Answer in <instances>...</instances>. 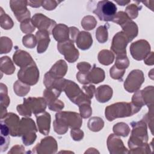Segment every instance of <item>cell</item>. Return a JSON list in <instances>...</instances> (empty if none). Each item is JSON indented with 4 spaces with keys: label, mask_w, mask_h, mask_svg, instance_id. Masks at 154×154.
<instances>
[{
    "label": "cell",
    "mask_w": 154,
    "mask_h": 154,
    "mask_svg": "<svg viewBox=\"0 0 154 154\" xmlns=\"http://www.w3.org/2000/svg\"><path fill=\"white\" fill-rule=\"evenodd\" d=\"M131 125L132 130L128 141V146L130 149L128 153H129L140 150L148 145V134L146 122L141 120L138 122H132Z\"/></svg>",
    "instance_id": "cell-1"
},
{
    "label": "cell",
    "mask_w": 154,
    "mask_h": 154,
    "mask_svg": "<svg viewBox=\"0 0 154 154\" xmlns=\"http://www.w3.org/2000/svg\"><path fill=\"white\" fill-rule=\"evenodd\" d=\"M141 109L131 102H117L106 107L105 115L106 119L111 122L117 118L132 116Z\"/></svg>",
    "instance_id": "cell-2"
},
{
    "label": "cell",
    "mask_w": 154,
    "mask_h": 154,
    "mask_svg": "<svg viewBox=\"0 0 154 154\" xmlns=\"http://www.w3.org/2000/svg\"><path fill=\"white\" fill-rule=\"evenodd\" d=\"M63 91L71 102L78 106L83 103L91 104V99L79 88V85L72 81L66 80Z\"/></svg>",
    "instance_id": "cell-3"
},
{
    "label": "cell",
    "mask_w": 154,
    "mask_h": 154,
    "mask_svg": "<svg viewBox=\"0 0 154 154\" xmlns=\"http://www.w3.org/2000/svg\"><path fill=\"white\" fill-rule=\"evenodd\" d=\"M93 13L97 15L100 20L112 21L117 13V7L111 1H100L98 2Z\"/></svg>",
    "instance_id": "cell-4"
},
{
    "label": "cell",
    "mask_w": 154,
    "mask_h": 154,
    "mask_svg": "<svg viewBox=\"0 0 154 154\" xmlns=\"http://www.w3.org/2000/svg\"><path fill=\"white\" fill-rule=\"evenodd\" d=\"M17 78L18 79L27 85L36 84L39 79V70L35 62L21 67L17 72Z\"/></svg>",
    "instance_id": "cell-5"
},
{
    "label": "cell",
    "mask_w": 154,
    "mask_h": 154,
    "mask_svg": "<svg viewBox=\"0 0 154 154\" xmlns=\"http://www.w3.org/2000/svg\"><path fill=\"white\" fill-rule=\"evenodd\" d=\"M144 81L143 71L139 69L133 70L127 76L124 82V88L129 93L136 92L139 90Z\"/></svg>",
    "instance_id": "cell-6"
},
{
    "label": "cell",
    "mask_w": 154,
    "mask_h": 154,
    "mask_svg": "<svg viewBox=\"0 0 154 154\" xmlns=\"http://www.w3.org/2000/svg\"><path fill=\"white\" fill-rule=\"evenodd\" d=\"M55 119L60 120L71 129L80 128L82 123L81 115L72 111H59L55 114Z\"/></svg>",
    "instance_id": "cell-7"
},
{
    "label": "cell",
    "mask_w": 154,
    "mask_h": 154,
    "mask_svg": "<svg viewBox=\"0 0 154 154\" xmlns=\"http://www.w3.org/2000/svg\"><path fill=\"white\" fill-rule=\"evenodd\" d=\"M61 91L55 89H48L46 88L43 91V97L45 98L46 104L49 109L54 111H60L64 107V103L58 100Z\"/></svg>",
    "instance_id": "cell-8"
},
{
    "label": "cell",
    "mask_w": 154,
    "mask_h": 154,
    "mask_svg": "<svg viewBox=\"0 0 154 154\" xmlns=\"http://www.w3.org/2000/svg\"><path fill=\"white\" fill-rule=\"evenodd\" d=\"M57 49L61 54L64 55V58L69 63H74L79 58V51L75 47L74 42L70 40L58 43Z\"/></svg>",
    "instance_id": "cell-9"
},
{
    "label": "cell",
    "mask_w": 154,
    "mask_h": 154,
    "mask_svg": "<svg viewBox=\"0 0 154 154\" xmlns=\"http://www.w3.org/2000/svg\"><path fill=\"white\" fill-rule=\"evenodd\" d=\"M130 52L134 59L141 61L150 53V46L145 40H139L131 45Z\"/></svg>",
    "instance_id": "cell-10"
},
{
    "label": "cell",
    "mask_w": 154,
    "mask_h": 154,
    "mask_svg": "<svg viewBox=\"0 0 154 154\" xmlns=\"http://www.w3.org/2000/svg\"><path fill=\"white\" fill-rule=\"evenodd\" d=\"M58 145L54 138L51 136L46 137L40 141L32 149V152L38 154H52L57 152Z\"/></svg>",
    "instance_id": "cell-11"
},
{
    "label": "cell",
    "mask_w": 154,
    "mask_h": 154,
    "mask_svg": "<svg viewBox=\"0 0 154 154\" xmlns=\"http://www.w3.org/2000/svg\"><path fill=\"white\" fill-rule=\"evenodd\" d=\"M28 1H10V6L17 21L23 22L30 19L31 13L28 10Z\"/></svg>",
    "instance_id": "cell-12"
},
{
    "label": "cell",
    "mask_w": 154,
    "mask_h": 154,
    "mask_svg": "<svg viewBox=\"0 0 154 154\" xmlns=\"http://www.w3.org/2000/svg\"><path fill=\"white\" fill-rule=\"evenodd\" d=\"M23 104L30 112H32L35 115L45 111L47 105L45 98L41 97L25 98L23 99Z\"/></svg>",
    "instance_id": "cell-13"
},
{
    "label": "cell",
    "mask_w": 154,
    "mask_h": 154,
    "mask_svg": "<svg viewBox=\"0 0 154 154\" xmlns=\"http://www.w3.org/2000/svg\"><path fill=\"white\" fill-rule=\"evenodd\" d=\"M129 42L130 41L125 34L122 31H120L113 37L111 49L117 55L125 54H126V46Z\"/></svg>",
    "instance_id": "cell-14"
},
{
    "label": "cell",
    "mask_w": 154,
    "mask_h": 154,
    "mask_svg": "<svg viewBox=\"0 0 154 154\" xmlns=\"http://www.w3.org/2000/svg\"><path fill=\"white\" fill-rule=\"evenodd\" d=\"M31 22L35 28H37L38 30H46L49 33L57 25L55 20L42 13L35 14L31 19Z\"/></svg>",
    "instance_id": "cell-15"
},
{
    "label": "cell",
    "mask_w": 154,
    "mask_h": 154,
    "mask_svg": "<svg viewBox=\"0 0 154 154\" xmlns=\"http://www.w3.org/2000/svg\"><path fill=\"white\" fill-rule=\"evenodd\" d=\"M107 147L111 154L128 153L122 140L115 134H110L107 139Z\"/></svg>",
    "instance_id": "cell-16"
},
{
    "label": "cell",
    "mask_w": 154,
    "mask_h": 154,
    "mask_svg": "<svg viewBox=\"0 0 154 154\" xmlns=\"http://www.w3.org/2000/svg\"><path fill=\"white\" fill-rule=\"evenodd\" d=\"M66 80V79L63 78L55 77L49 72H48L45 75L43 84L48 89H55L62 92Z\"/></svg>",
    "instance_id": "cell-17"
},
{
    "label": "cell",
    "mask_w": 154,
    "mask_h": 154,
    "mask_svg": "<svg viewBox=\"0 0 154 154\" xmlns=\"http://www.w3.org/2000/svg\"><path fill=\"white\" fill-rule=\"evenodd\" d=\"M8 128L10 135L12 137H18V131L20 123V119L18 116L13 112L7 113L6 116L1 119Z\"/></svg>",
    "instance_id": "cell-18"
},
{
    "label": "cell",
    "mask_w": 154,
    "mask_h": 154,
    "mask_svg": "<svg viewBox=\"0 0 154 154\" xmlns=\"http://www.w3.org/2000/svg\"><path fill=\"white\" fill-rule=\"evenodd\" d=\"M37 120L38 130L44 135L49 134L51 126V115L46 111L35 115Z\"/></svg>",
    "instance_id": "cell-19"
},
{
    "label": "cell",
    "mask_w": 154,
    "mask_h": 154,
    "mask_svg": "<svg viewBox=\"0 0 154 154\" xmlns=\"http://www.w3.org/2000/svg\"><path fill=\"white\" fill-rule=\"evenodd\" d=\"M119 25L122 28V31L128 37L130 42H131L135 37L137 36L138 32V26L135 22H134L129 17L123 20Z\"/></svg>",
    "instance_id": "cell-20"
},
{
    "label": "cell",
    "mask_w": 154,
    "mask_h": 154,
    "mask_svg": "<svg viewBox=\"0 0 154 154\" xmlns=\"http://www.w3.org/2000/svg\"><path fill=\"white\" fill-rule=\"evenodd\" d=\"M13 60L14 63L20 68L34 63V61L29 53L20 49L16 51L13 55Z\"/></svg>",
    "instance_id": "cell-21"
},
{
    "label": "cell",
    "mask_w": 154,
    "mask_h": 154,
    "mask_svg": "<svg viewBox=\"0 0 154 154\" xmlns=\"http://www.w3.org/2000/svg\"><path fill=\"white\" fill-rule=\"evenodd\" d=\"M37 129L34 120L29 117H23L20 120L18 137H22L23 135L37 132Z\"/></svg>",
    "instance_id": "cell-22"
},
{
    "label": "cell",
    "mask_w": 154,
    "mask_h": 154,
    "mask_svg": "<svg viewBox=\"0 0 154 154\" xmlns=\"http://www.w3.org/2000/svg\"><path fill=\"white\" fill-rule=\"evenodd\" d=\"M52 34L54 39L58 43L70 40L69 28L63 23L56 25L52 31Z\"/></svg>",
    "instance_id": "cell-23"
},
{
    "label": "cell",
    "mask_w": 154,
    "mask_h": 154,
    "mask_svg": "<svg viewBox=\"0 0 154 154\" xmlns=\"http://www.w3.org/2000/svg\"><path fill=\"white\" fill-rule=\"evenodd\" d=\"M49 32L46 30H38L35 34L37 48V51L38 54L45 52L50 42Z\"/></svg>",
    "instance_id": "cell-24"
},
{
    "label": "cell",
    "mask_w": 154,
    "mask_h": 154,
    "mask_svg": "<svg viewBox=\"0 0 154 154\" xmlns=\"http://www.w3.org/2000/svg\"><path fill=\"white\" fill-rule=\"evenodd\" d=\"M95 97L96 100L100 103H105L109 101L113 94L112 88L108 85H102L96 89Z\"/></svg>",
    "instance_id": "cell-25"
},
{
    "label": "cell",
    "mask_w": 154,
    "mask_h": 154,
    "mask_svg": "<svg viewBox=\"0 0 154 154\" xmlns=\"http://www.w3.org/2000/svg\"><path fill=\"white\" fill-rule=\"evenodd\" d=\"M75 42L78 48L85 51L88 49L91 46L93 38L90 32L83 31L79 33Z\"/></svg>",
    "instance_id": "cell-26"
},
{
    "label": "cell",
    "mask_w": 154,
    "mask_h": 154,
    "mask_svg": "<svg viewBox=\"0 0 154 154\" xmlns=\"http://www.w3.org/2000/svg\"><path fill=\"white\" fill-rule=\"evenodd\" d=\"M67 64L63 60L57 61L51 68L49 72L57 78H63L67 71Z\"/></svg>",
    "instance_id": "cell-27"
},
{
    "label": "cell",
    "mask_w": 154,
    "mask_h": 154,
    "mask_svg": "<svg viewBox=\"0 0 154 154\" xmlns=\"http://www.w3.org/2000/svg\"><path fill=\"white\" fill-rule=\"evenodd\" d=\"M105 72L99 67H96L94 64L93 67L89 71L88 77L90 82L93 84H99L105 79Z\"/></svg>",
    "instance_id": "cell-28"
},
{
    "label": "cell",
    "mask_w": 154,
    "mask_h": 154,
    "mask_svg": "<svg viewBox=\"0 0 154 154\" xmlns=\"http://www.w3.org/2000/svg\"><path fill=\"white\" fill-rule=\"evenodd\" d=\"M142 97L144 102L149 108V112H153V87L147 86L141 90Z\"/></svg>",
    "instance_id": "cell-29"
},
{
    "label": "cell",
    "mask_w": 154,
    "mask_h": 154,
    "mask_svg": "<svg viewBox=\"0 0 154 154\" xmlns=\"http://www.w3.org/2000/svg\"><path fill=\"white\" fill-rule=\"evenodd\" d=\"M0 69L1 72L6 75H12L15 71V66L8 56H4L0 60Z\"/></svg>",
    "instance_id": "cell-30"
},
{
    "label": "cell",
    "mask_w": 154,
    "mask_h": 154,
    "mask_svg": "<svg viewBox=\"0 0 154 154\" xmlns=\"http://www.w3.org/2000/svg\"><path fill=\"white\" fill-rule=\"evenodd\" d=\"M97 58L100 64L105 66H108L114 61V55L111 51L103 49L99 52Z\"/></svg>",
    "instance_id": "cell-31"
},
{
    "label": "cell",
    "mask_w": 154,
    "mask_h": 154,
    "mask_svg": "<svg viewBox=\"0 0 154 154\" xmlns=\"http://www.w3.org/2000/svg\"><path fill=\"white\" fill-rule=\"evenodd\" d=\"M30 85H27L19 79L16 81L13 85V90L15 94L20 97L26 96L30 90Z\"/></svg>",
    "instance_id": "cell-32"
},
{
    "label": "cell",
    "mask_w": 154,
    "mask_h": 154,
    "mask_svg": "<svg viewBox=\"0 0 154 154\" xmlns=\"http://www.w3.org/2000/svg\"><path fill=\"white\" fill-rule=\"evenodd\" d=\"M87 126L90 131L93 132H98L103 128L104 122L100 117H93L89 119L87 123Z\"/></svg>",
    "instance_id": "cell-33"
},
{
    "label": "cell",
    "mask_w": 154,
    "mask_h": 154,
    "mask_svg": "<svg viewBox=\"0 0 154 154\" xmlns=\"http://www.w3.org/2000/svg\"><path fill=\"white\" fill-rule=\"evenodd\" d=\"M0 25L1 28L6 30L11 29L14 25L13 20L4 12L2 7L0 8Z\"/></svg>",
    "instance_id": "cell-34"
},
{
    "label": "cell",
    "mask_w": 154,
    "mask_h": 154,
    "mask_svg": "<svg viewBox=\"0 0 154 154\" xmlns=\"http://www.w3.org/2000/svg\"><path fill=\"white\" fill-rule=\"evenodd\" d=\"M112 130L114 134L119 137H127L130 132V128L129 126L124 122H119L114 125Z\"/></svg>",
    "instance_id": "cell-35"
},
{
    "label": "cell",
    "mask_w": 154,
    "mask_h": 154,
    "mask_svg": "<svg viewBox=\"0 0 154 154\" xmlns=\"http://www.w3.org/2000/svg\"><path fill=\"white\" fill-rule=\"evenodd\" d=\"M109 25L108 23L105 25L100 26L96 31V37L97 41L100 43H104L107 42L108 38V28Z\"/></svg>",
    "instance_id": "cell-36"
},
{
    "label": "cell",
    "mask_w": 154,
    "mask_h": 154,
    "mask_svg": "<svg viewBox=\"0 0 154 154\" xmlns=\"http://www.w3.org/2000/svg\"><path fill=\"white\" fill-rule=\"evenodd\" d=\"M97 25V20L95 17L91 15H88L83 17L81 20V26L85 30H91Z\"/></svg>",
    "instance_id": "cell-37"
},
{
    "label": "cell",
    "mask_w": 154,
    "mask_h": 154,
    "mask_svg": "<svg viewBox=\"0 0 154 154\" xmlns=\"http://www.w3.org/2000/svg\"><path fill=\"white\" fill-rule=\"evenodd\" d=\"M0 105L7 108L10 104V98L8 96V90L7 86L3 83L0 84Z\"/></svg>",
    "instance_id": "cell-38"
},
{
    "label": "cell",
    "mask_w": 154,
    "mask_h": 154,
    "mask_svg": "<svg viewBox=\"0 0 154 154\" xmlns=\"http://www.w3.org/2000/svg\"><path fill=\"white\" fill-rule=\"evenodd\" d=\"M13 47L11 40L7 37H1L0 38V54H7L10 52Z\"/></svg>",
    "instance_id": "cell-39"
},
{
    "label": "cell",
    "mask_w": 154,
    "mask_h": 154,
    "mask_svg": "<svg viewBox=\"0 0 154 154\" xmlns=\"http://www.w3.org/2000/svg\"><path fill=\"white\" fill-rule=\"evenodd\" d=\"M114 65L119 69L126 70L129 66V61L126 56V54L117 55Z\"/></svg>",
    "instance_id": "cell-40"
},
{
    "label": "cell",
    "mask_w": 154,
    "mask_h": 154,
    "mask_svg": "<svg viewBox=\"0 0 154 154\" xmlns=\"http://www.w3.org/2000/svg\"><path fill=\"white\" fill-rule=\"evenodd\" d=\"M141 8V7H140L137 4H129L126 7L125 9V13L131 19H134L137 17L138 15V11L140 10Z\"/></svg>",
    "instance_id": "cell-41"
},
{
    "label": "cell",
    "mask_w": 154,
    "mask_h": 154,
    "mask_svg": "<svg viewBox=\"0 0 154 154\" xmlns=\"http://www.w3.org/2000/svg\"><path fill=\"white\" fill-rule=\"evenodd\" d=\"M22 43L24 46L28 48H34L37 44L35 35H34L31 34H28L24 35L22 38Z\"/></svg>",
    "instance_id": "cell-42"
},
{
    "label": "cell",
    "mask_w": 154,
    "mask_h": 154,
    "mask_svg": "<svg viewBox=\"0 0 154 154\" xmlns=\"http://www.w3.org/2000/svg\"><path fill=\"white\" fill-rule=\"evenodd\" d=\"M53 126L54 131L59 135H63L66 134L69 128L66 125L57 119H55L54 121Z\"/></svg>",
    "instance_id": "cell-43"
},
{
    "label": "cell",
    "mask_w": 154,
    "mask_h": 154,
    "mask_svg": "<svg viewBox=\"0 0 154 154\" xmlns=\"http://www.w3.org/2000/svg\"><path fill=\"white\" fill-rule=\"evenodd\" d=\"M91 104L87 103H83L79 105V109L80 115L83 119H87L92 114V108L90 106Z\"/></svg>",
    "instance_id": "cell-44"
},
{
    "label": "cell",
    "mask_w": 154,
    "mask_h": 154,
    "mask_svg": "<svg viewBox=\"0 0 154 154\" xmlns=\"http://www.w3.org/2000/svg\"><path fill=\"white\" fill-rule=\"evenodd\" d=\"M125 71L126 70L119 69L114 65L109 70V75L112 79L122 81Z\"/></svg>",
    "instance_id": "cell-45"
},
{
    "label": "cell",
    "mask_w": 154,
    "mask_h": 154,
    "mask_svg": "<svg viewBox=\"0 0 154 154\" xmlns=\"http://www.w3.org/2000/svg\"><path fill=\"white\" fill-rule=\"evenodd\" d=\"M20 28L21 31L23 33L28 34L34 31V30L35 29V26L33 25V24L31 22V19H29L23 21V22H22L20 23Z\"/></svg>",
    "instance_id": "cell-46"
},
{
    "label": "cell",
    "mask_w": 154,
    "mask_h": 154,
    "mask_svg": "<svg viewBox=\"0 0 154 154\" xmlns=\"http://www.w3.org/2000/svg\"><path fill=\"white\" fill-rule=\"evenodd\" d=\"M131 103L135 106L140 108H141L143 106L145 105L141 94V90H138L134 93L132 97Z\"/></svg>",
    "instance_id": "cell-47"
},
{
    "label": "cell",
    "mask_w": 154,
    "mask_h": 154,
    "mask_svg": "<svg viewBox=\"0 0 154 154\" xmlns=\"http://www.w3.org/2000/svg\"><path fill=\"white\" fill-rule=\"evenodd\" d=\"M61 1H55V0H47V1H42V6L46 10H53L55 9L57 6L60 3Z\"/></svg>",
    "instance_id": "cell-48"
},
{
    "label": "cell",
    "mask_w": 154,
    "mask_h": 154,
    "mask_svg": "<svg viewBox=\"0 0 154 154\" xmlns=\"http://www.w3.org/2000/svg\"><path fill=\"white\" fill-rule=\"evenodd\" d=\"M37 138L36 132H32L22 137L23 143L25 146H30L34 143Z\"/></svg>",
    "instance_id": "cell-49"
},
{
    "label": "cell",
    "mask_w": 154,
    "mask_h": 154,
    "mask_svg": "<svg viewBox=\"0 0 154 154\" xmlns=\"http://www.w3.org/2000/svg\"><path fill=\"white\" fill-rule=\"evenodd\" d=\"M70 135L74 141H80L84 137V132L79 128L72 129L70 131Z\"/></svg>",
    "instance_id": "cell-50"
},
{
    "label": "cell",
    "mask_w": 154,
    "mask_h": 154,
    "mask_svg": "<svg viewBox=\"0 0 154 154\" xmlns=\"http://www.w3.org/2000/svg\"><path fill=\"white\" fill-rule=\"evenodd\" d=\"M82 90L84 93L88 96L89 99H92L94 94L96 91L95 86L93 85H84L82 87Z\"/></svg>",
    "instance_id": "cell-51"
},
{
    "label": "cell",
    "mask_w": 154,
    "mask_h": 154,
    "mask_svg": "<svg viewBox=\"0 0 154 154\" xmlns=\"http://www.w3.org/2000/svg\"><path fill=\"white\" fill-rule=\"evenodd\" d=\"M88 72H79L76 74V79L77 80L82 84H88L90 82L88 77Z\"/></svg>",
    "instance_id": "cell-52"
},
{
    "label": "cell",
    "mask_w": 154,
    "mask_h": 154,
    "mask_svg": "<svg viewBox=\"0 0 154 154\" xmlns=\"http://www.w3.org/2000/svg\"><path fill=\"white\" fill-rule=\"evenodd\" d=\"M10 142V139L8 136L1 135V152L7 150Z\"/></svg>",
    "instance_id": "cell-53"
},
{
    "label": "cell",
    "mask_w": 154,
    "mask_h": 154,
    "mask_svg": "<svg viewBox=\"0 0 154 154\" xmlns=\"http://www.w3.org/2000/svg\"><path fill=\"white\" fill-rule=\"evenodd\" d=\"M76 67L79 70V72H88L90 70L91 66L90 64L87 62H80L77 64Z\"/></svg>",
    "instance_id": "cell-54"
},
{
    "label": "cell",
    "mask_w": 154,
    "mask_h": 154,
    "mask_svg": "<svg viewBox=\"0 0 154 154\" xmlns=\"http://www.w3.org/2000/svg\"><path fill=\"white\" fill-rule=\"evenodd\" d=\"M80 31L79 29L75 27V26H71L69 27V35H70V40L72 42H75L76 41V39L79 34Z\"/></svg>",
    "instance_id": "cell-55"
},
{
    "label": "cell",
    "mask_w": 154,
    "mask_h": 154,
    "mask_svg": "<svg viewBox=\"0 0 154 154\" xmlns=\"http://www.w3.org/2000/svg\"><path fill=\"white\" fill-rule=\"evenodd\" d=\"M25 152V148L23 146L20 145H15L13 146L10 151L8 152V154L10 153H23Z\"/></svg>",
    "instance_id": "cell-56"
},
{
    "label": "cell",
    "mask_w": 154,
    "mask_h": 154,
    "mask_svg": "<svg viewBox=\"0 0 154 154\" xmlns=\"http://www.w3.org/2000/svg\"><path fill=\"white\" fill-rule=\"evenodd\" d=\"M144 63L149 66L153 65V52H150L144 59Z\"/></svg>",
    "instance_id": "cell-57"
},
{
    "label": "cell",
    "mask_w": 154,
    "mask_h": 154,
    "mask_svg": "<svg viewBox=\"0 0 154 154\" xmlns=\"http://www.w3.org/2000/svg\"><path fill=\"white\" fill-rule=\"evenodd\" d=\"M42 1H28V5L31 7L38 8L42 5Z\"/></svg>",
    "instance_id": "cell-58"
},
{
    "label": "cell",
    "mask_w": 154,
    "mask_h": 154,
    "mask_svg": "<svg viewBox=\"0 0 154 154\" xmlns=\"http://www.w3.org/2000/svg\"><path fill=\"white\" fill-rule=\"evenodd\" d=\"M130 1H116V2L119 5H122V6H123V5H127L129 3H130Z\"/></svg>",
    "instance_id": "cell-59"
}]
</instances>
